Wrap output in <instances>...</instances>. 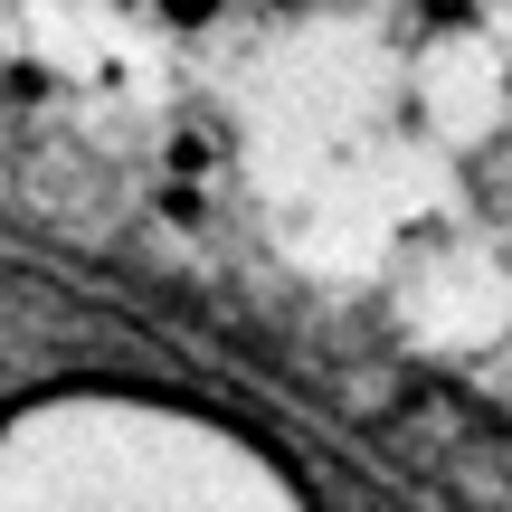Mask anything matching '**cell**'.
<instances>
[{
    "mask_svg": "<svg viewBox=\"0 0 512 512\" xmlns=\"http://www.w3.org/2000/svg\"><path fill=\"white\" fill-rule=\"evenodd\" d=\"M0 512H304L238 427L133 389H67L0 418Z\"/></svg>",
    "mask_w": 512,
    "mask_h": 512,
    "instance_id": "obj_1",
    "label": "cell"
}]
</instances>
